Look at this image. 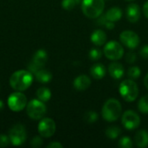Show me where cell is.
Wrapping results in <instances>:
<instances>
[{
    "instance_id": "obj_1",
    "label": "cell",
    "mask_w": 148,
    "mask_h": 148,
    "mask_svg": "<svg viewBox=\"0 0 148 148\" xmlns=\"http://www.w3.org/2000/svg\"><path fill=\"white\" fill-rule=\"evenodd\" d=\"M33 82V75L30 71L17 70L14 72L10 78V84L16 91H24L29 88Z\"/></svg>"
},
{
    "instance_id": "obj_2",
    "label": "cell",
    "mask_w": 148,
    "mask_h": 148,
    "mask_svg": "<svg viewBox=\"0 0 148 148\" xmlns=\"http://www.w3.org/2000/svg\"><path fill=\"white\" fill-rule=\"evenodd\" d=\"M121 112L122 108L121 102L115 98H110L104 103L101 109V115L105 121L113 122L121 117Z\"/></svg>"
},
{
    "instance_id": "obj_3",
    "label": "cell",
    "mask_w": 148,
    "mask_h": 148,
    "mask_svg": "<svg viewBox=\"0 0 148 148\" xmlns=\"http://www.w3.org/2000/svg\"><path fill=\"white\" fill-rule=\"evenodd\" d=\"M105 8L104 0H82V10L83 14L91 19L98 18Z\"/></svg>"
},
{
    "instance_id": "obj_4",
    "label": "cell",
    "mask_w": 148,
    "mask_h": 148,
    "mask_svg": "<svg viewBox=\"0 0 148 148\" xmlns=\"http://www.w3.org/2000/svg\"><path fill=\"white\" fill-rule=\"evenodd\" d=\"M119 92L123 100L127 102H132L134 101L139 95V88L134 80L127 79L121 82Z\"/></svg>"
},
{
    "instance_id": "obj_5",
    "label": "cell",
    "mask_w": 148,
    "mask_h": 148,
    "mask_svg": "<svg viewBox=\"0 0 148 148\" xmlns=\"http://www.w3.org/2000/svg\"><path fill=\"white\" fill-rule=\"evenodd\" d=\"M103 53L107 58L112 61H118L122 58L124 55V49L122 45L116 41H110L105 43Z\"/></svg>"
},
{
    "instance_id": "obj_6",
    "label": "cell",
    "mask_w": 148,
    "mask_h": 148,
    "mask_svg": "<svg viewBox=\"0 0 148 148\" xmlns=\"http://www.w3.org/2000/svg\"><path fill=\"white\" fill-rule=\"evenodd\" d=\"M46 106L40 100H31L26 107L27 114L33 120H41L46 114Z\"/></svg>"
},
{
    "instance_id": "obj_7",
    "label": "cell",
    "mask_w": 148,
    "mask_h": 148,
    "mask_svg": "<svg viewBox=\"0 0 148 148\" xmlns=\"http://www.w3.org/2000/svg\"><path fill=\"white\" fill-rule=\"evenodd\" d=\"M9 138L12 145L14 146L23 145L27 138V132L24 126L22 124L14 125L9 132Z\"/></svg>"
},
{
    "instance_id": "obj_8",
    "label": "cell",
    "mask_w": 148,
    "mask_h": 148,
    "mask_svg": "<svg viewBox=\"0 0 148 148\" xmlns=\"http://www.w3.org/2000/svg\"><path fill=\"white\" fill-rule=\"evenodd\" d=\"M8 106L14 112L21 111L27 106V98L21 91L15 92L9 96Z\"/></svg>"
},
{
    "instance_id": "obj_9",
    "label": "cell",
    "mask_w": 148,
    "mask_h": 148,
    "mask_svg": "<svg viewBox=\"0 0 148 148\" xmlns=\"http://www.w3.org/2000/svg\"><path fill=\"white\" fill-rule=\"evenodd\" d=\"M121 123L126 129L134 130L140 125V117L134 110H127L121 116Z\"/></svg>"
},
{
    "instance_id": "obj_10",
    "label": "cell",
    "mask_w": 148,
    "mask_h": 148,
    "mask_svg": "<svg viewBox=\"0 0 148 148\" xmlns=\"http://www.w3.org/2000/svg\"><path fill=\"white\" fill-rule=\"evenodd\" d=\"M120 40L122 44L127 47L130 49H136L140 42V39L137 33L133 30H124L120 35Z\"/></svg>"
},
{
    "instance_id": "obj_11",
    "label": "cell",
    "mask_w": 148,
    "mask_h": 148,
    "mask_svg": "<svg viewBox=\"0 0 148 148\" xmlns=\"http://www.w3.org/2000/svg\"><path fill=\"white\" fill-rule=\"evenodd\" d=\"M56 129V123L50 118H44L38 124V133L41 136L44 138H49L53 136Z\"/></svg>"
},
{
    "instance_id": "obj_12",
    "label": "cell",
    "mask_w": 148,
    "mask_h": 148,
    "mask_svg": "<svg viewBox=\"0 0 148 148\" xmlns=\"http://www.w3.org/2000/svg\"><path fill=\"white\" fill-rule=\"evenodd\" d=\"M140 15H141V10H140V6L137 3H131L127 6L126 16H127V19L130 23H134L138 22L140 18Z\"/></svg>"
},
{
    "instance_id": "obj_13",
    "label": "cell",
    "mask_w": 148,
    "mask_h": 148,
    "mask_svg": "<svg viewBox=\"0 0 148 148\" xmlns=\"http://www.w3.org/2000/svg\"><path fill=\"white\" fill-rule=\"evenodd\" d=\"M48 61V54L44 49H38L33 56V60H32V64L37 69H42L45 63Z\"/></svg>"
},
{
    "instance_id": "obj_14",
    "label": "cell",
    "mask_w": 148,
    "mask_h": 148,
    "mask_svg": "<svg viewBox=\"0 0 148 148\" xmlns=\"http://www.w3.org/2000/svg\"><path fill=\"white\" fill-rule=\"evenodd\" d=\"M108 73L112 78H114L115 80H119L124 75L125 69L121 63L114 62L110 63L108 66Z\"/></svg>"
},
{
    "instance_id": "obj_15",
    "label": "cell",
    "mask_w": 148,
    "mask_h": 148,
    "mask_svg": "<svg viewBox=\"0 0 148 148\" xmlns=\"http://www.w3.org/2000/svg\"><path fill=\"white\" fill-rule=\"evenodd\" d=\"M74 88L79 91H83L88 89L91 85V79L86 75H81L77 76L73 82Z\"/></svg>"
},
{
    "instance_id": "obj_16",
    "label": "cell",
    "mask_w": 148,
    "mask_h": 148,
    "mask_svg": "<svg viewBox=\"0 0 148 148\" xmlns=\"http://www.w3.org/2000/svg\"><path fill=\"white\" fill-rule=\"evenodd\" d=\"M107 34L101 29H95L90 36L91 42L96 46H102L107 42Z\"/></svg>"
},
{
    "instance_id": "obj_17",
    "label": "cell",
    "mask_w": 148,
    "mask_h": 148,
    "mask_svg": "<svg viewBox=\"0 0 148 148\" xmlns=\"http://www.w3.org/2000/svg\"><path fill=\"white\" fill-rule=\"evenodd\" d=\"M106 68L102 63H95L90 68V75L95 80H101L106 75Z\"/></svg>"
},
{
    "instance_id": "obj_18",
    "label": "cell",
    "mask_w": 148,
    "mask_h": 148,
    "mask_svg": "<svg viewBox=\"0 0 148 148\" xmlns=\"http://www.w3.org/2000/svg\"><path fill=\"white\" fill-rule=\"evenodd\" d=\"M134 142L138 147H147L148 146V132L146 130H139L135 134Z\"/></svg>"
},
{
    "instance_id": "obj_19",
    "label": "cell",
    "mask_w": 148,
    "mask_h": 148,
    "mask_svg": "<svg viewBox=\"0 0 148 148\" xmlns=\"http://www.w3.org/2000/svg\"><path fill=\"white\" fill-rule=\"evenodd\" d=\"M105 16L108 21L117 22L122 17V10L119 7H112L106 12Z\"/></svg>"
},
{
    "instance_id": "obj_20",
    "label": "cell",
    "mask_w": 148,
    "mask_h": 148,
    "mask_svg": "<svg viewBox=\"0 0 148 148\" xmlns=\"http://www.w3.org/2000/svg\"><path fill=\"white\" fill-rule=\"evenodd\" d=\"M35 75H36V81L39 82H41V83L49 82L51 81V79H52V74L49 70L42 69H38L35 73Z\"/></svg>"
},
{
    "instance_id": "obj_21",
    "label": "cell",
    "mask_w": 148,
    "mask_h": 148,
    "mask_svg": "<svg viewBox=\"0 0 148 148\" xmlns=\"http://www.w3.org/2000/svg\"><path fill=\"white\" fill-rule=\"evenodd\" d=\"M36 96L38 98V100L45 102L49 101L50 97H51V91L46 88V87H42L39 88L36 91Z\"/></svg>"
},
{
    "instance_id": "obj_22",
    "label": "cell",
    "mask_w": 148,
    "mask_h": 148,
    "mask_svg": "<svg viewBox=\"0 0 148 148\" xmlns=\"http://www.w3.org/2000/svg\"><path fill=\"white\" fill-rule=\"evenodd\" d=\"M106 136L111 140H114L116 138H118L121 134V129L117 127V126H113V127H109L108 128H107V130L105 131Z\"/></svg>"
},
{
    "instance_id": "obj_23",
    "label": "cell",
    "mask_w": 148,
    "mask_h": 148,
    "mask_svg": "<svg viewBox=\"0 0 148 148\" xmlns=\"http://www.w3.org/2000/svg\"><path fill=\"white\" fill-rule=\"evenodd\" d=\"M138 108L142 114H148V95L141 97L138 102Z\"/></svg>"
},
{
    "instance_id": "obj_24",
    "label": "cell",
    "mask_w": 148,
    "mask_h": 148,
    "mask_svg": "<svg viewBox=\"0 0 148 148\" xmlns=\"http://www.w3.org/2000/svg\"><path fill=\"white\" fill-rule=\"evenodd\" d=\"M127 75L129 76L130 79L132 80H136L138 78H140V75H141V70L139 67L137 66H132L131 68L128 69L127 71Z\"/></svg>"
},
{
    "instance_id": "obj_25",
    "label": "cell",
    "mask_w": 148,
    "mask_h": 148,
    "mask_svg": "<svg viewBox=\"0 0 148 148\" xmlns=\"http://www.w3.org/2000/svg\"><path fill=\"white\" fill-rule=\"evenodd\" d=\"M98 114L95 111H88L84 115V120L85 121H87L88 123H95L96 122V121L98 120Z\"/></svg>"
},
{
    "instance_id": "obj_26",
    "label": "cell",
    "mask_w": 148,
    "mask_h": 148,
    "mask_svg": "<svg viewBox=\"0 0 148 148\" xmlns=\"http://www.w3.org/2000/svg\"><path fill=\"white\" fill-rule=\"evenodd\" d=\"M118 146H119V147L121 148H132L134 144H133L132 140L129 137L124 136L120 139V140L118 142Z\"/></svg>"
},
{
    "instance_id": "obj_27",
    "label": "cell",
    "mask_w": 148,
    "mask_h": 148,
    "mask_svg": "<svg viewBox=\"0 0 148 148\" xmlns=\"http://www.w3.org/2000/svg\"><path fill=\"white\" fill-rule=\"evenodd\" d=\"M88 56L92 61H98L102 56V51L99 49H91L88 53Z\"/></svg>"
},
{
    "instance_id": "obj_28",
    "label": "cell",
    "mask_w": 148,
    "mask_h": 148,
    "mask_svg": "<svg viewBox=\"0 0 148 148\" xmlns=\"http://www.w3.org/2000/svg\"><path fill=\"white\" fill-rule=\"evenodd\" d=\"M78 2L76 0H62V6L66 10H71L75 8Z\"/></svg>"
},
{
    "instance_id": "obj_29",
    "label": "cell",
    "mask_w": 148,
    "mask_h": 148,
    "mask_svg": "<svg viewBox=\"0 0 148 148\" xmlns=\"http://www.w3.org/2000/svg\"><path fill=\"white\" fill-rule=\"evenodd\" d=\"M137 60V55L135 52L134 51H129L127 55H126V61L128 63H134V62H136Z\"/></svg>"
},
{
    "instance_id": "obj_30",
    "label": "cell",
    "mask_w": 148,
    "mask_h": 148,
    "mask_svg": "<svg viewBox=\"0 0 148 148\" xmlns=\"http://www.w3.org/2000/svg\"><path fill=\"white\" fill-rule=\"evenodd\" d=\"M42 145V140L39 136H36L30 141V146L32 147H39Z\"/></svg>"
},
{
    "instance_id": "obj_31",
    "label": "cell",
    "mask_w": 148,
    "mask_h": 148,
    "mask_svg": "<svg viewBox=\"0 0 148 148\" xmlns=\"http://www.w3.org/2000/svg\"><path fill=\"white\" fill-rule=\"evenodd\" d=\"M10 140L9 136L5 134H0V147H5L10 144Z\"/></svg>"
},
{
    "instance_id": "obj_32",
    "label": "cell",
    "mask_w": 148,
    "mask_h": 148,
    "mask_svg": "<svg viewBox=\"0 0 148 148\" xmlns=\"http://www.w3.org/2000/svg\"><path fill=\"white\" fill-rule=\"evenodd\" d=\"M140 55L144 58V59H148V44L144 45L141 49L140 50Z\"/></svg>"
},
{
    "instance_id": "obj_33",
    "label": "cell",
    "mask_w": 148,
    "mask_h": 148,
    "mask_svg": "<svg viewBox=\"0 0 148 148\" xmlns=\"http://www.w3.org/2000/svg\"><path fill=\"white\" fill-rule=\"evenodd\" d=\"M62 145L60 143V142H58V141H53V142H51V143H49L48 146H47V147L49 148H62Z\"/></svg>"
},
{
    "instance_id": "obj_34",
    "label": "cell",
    "mask_w": 148,
    "mask_h": 148,
    "mask_svg": "<svg viewBox=\"0 0 148 148\" xmlns=\"http://www.w3.org/2000/svg\"><path fill=\"white\" fill-rule=\"evenodd\" d=\"M104 26L107 28V29H114V22H111V21H107L106 22V23L104 24Z\"/></svg>"
},
{
    "instance_id": "obj_35",
    "label": "cell",
    "mask_w": 148,
    "mask_h": 148,
    "mask_svg": "<svg viewBox=\"0 0 148 148\" xmlns=\"http://www.w3.org/2000/svg\"><path fill=\"white\" fill-rule=\"evenodd\" d=\"M143 13H144L145 16L148 18V1H147L143 5Z\"/></svg>"
},
{
    "instance_id": "obj_36",
    "label": "cell",
    "mask_w": 148,
    "mask_h": 148,
    "mask_svg": "<svg viewBox=\"0 0 148 148\" xmlns=\"http://www.w3.org/2000/svg\"><path fill=\"white\" fill-rule=\"evenodd\" d=\"M144 85H145L146 88L148 90V73L146 75V76L144 78Z\"/></svg>"
},
{
    "instance_id": "obj_37",
    "label": "cell",
    "mask_w": 148,
    "mask_h": 148,
    "mask_svg": "<svg viewBox=\"0 0 148 148\" xmlns=\"http://www.w3.org/2000/svg\"><path fill=\"white\" fill-rule=\"evenodd\" d=\"M3 107H4V104H3V102L0 100V111L3 108Z\"/></svg>"
},
{
    "instance_id": "obj_38",
    "label": "cell",
    "mask_w": 148,
    "mask_h": 148,
    "mask_svg": "<svg viewBox=\"0 0 148 148\" xmlns=\"http://www.w3.org/2000/svg\"><path fill=\"white\" fill-rule=\"evenodd\" d=\"M127 1H134V0H127Z\"/></svg>"
},
{
    "instance_id": "obj_39",
    "label": "cell",
    "mask_w": 148,
    "mask_h": 148,
    "mask_svg": "<svg viewBox=\"0 0 148 148\" xmlns=\"http://www.w3.org/2000/svg\"><path fill=\"white\" fill-rule=\"evenodd\" d=\"M76 1H77V2H79V1H80V0H76Z\"/></svg>"
}]
</instances>
